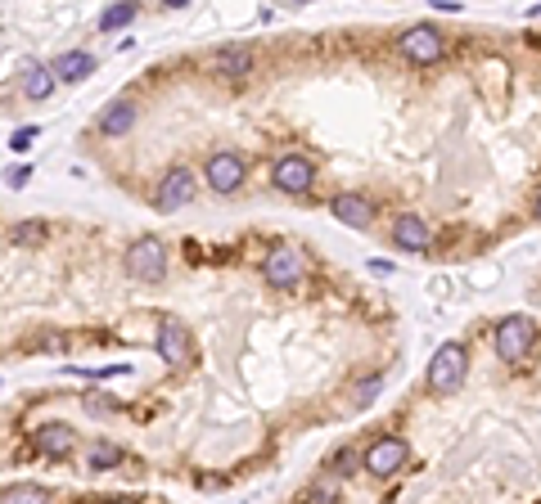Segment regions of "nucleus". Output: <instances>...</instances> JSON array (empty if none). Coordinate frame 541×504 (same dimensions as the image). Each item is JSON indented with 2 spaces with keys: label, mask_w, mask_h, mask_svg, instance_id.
<instances>
[{
  "label": "nucleus",
  "mask_w": 541,
  "mask_h": 504,
  "mask_svg": "<svg viewBox=\"0 0 541 504\" xmlns=\"http://www.w3.org/2000/svg\"><path fill=\"white\" fill-rule=\"evenodd\" d=\"M158 356L167 360V365H190V329L181 320L158 324Z\"/></svg>",
  "instance_id": "obj_8"
},
{
  "label": "nucleus",
  "mask_w": 541,
  "mask_h": 504,
  "mask_svg": "<svg viewBox=\"0 0 541 504\" xmlns=\"http://www.w3.org/2000/svg\"><path fill=\"white\" fill-rule=\"evenodd\" d=\"M397 50H401L406 59H411V63H438L447 45H442V32H438V28L420 23V28H406V32H401Z\"/></svg>",
  "instance_id": "obj_4"
},
{
  "label": "nucleus",
  "mask_w": 541,
  "mask_h": 504,
  "mask_svg": "<svg viewBox=\"0 0 541 504\" xmlns=\"http://www.w3.org/2000/svg\"><path fill=\"white\" fill-rule=\"evenodd\" d=\"M91 72H95V54L91 50H63L54 59V77H63V82H82V77H91Z\"/></svg>",
  "instance_id": "obj_13"
},
{
  "label": "nucleus",
  "mask_w": 541,
  "mask_h": 504,
  "mask_svg": "<svg viewBox=\"0 0 541 504\" xmlns=\"http://www.w3.org/2000/svg\"><path fill=\"white\" fill-rule=\"evenodd\" d=\"M203 172H208V185H213L217 194H235V189L244 185V158L230 154V149H217Z\"/></svg>",
  "instance_id": "obj_7"
},
{
  "label": "nucleus",
  "mask_w": 541,
  "mask_h": 504,
  "mask_svg": "<svg viewBox=\"0 0 541 504\" xmlns=\"http://www.w3.org/2000/svg\"><path fill=\"white\" fill-rule=\"evenodd\" d=\"M532 338H537V324L528 320V316H505L501 324H497V351H501V360H523L528 356V347H532Z\"/></svg>",
  "instance_id": "obj_3"
},
{
  "label": "nucleus",
  "mask_w": 541,
  "mask_h": 504,
  "mask_svg": "<svg viewBox=\"0 0 541 504\" xmlns=\"http://www.w3.org/2000/svg\"><path fill=\"white\" fill-rule=\"evenodd\" d=\"M194 198V172L190 167H172L163 176V189H158V212H176Z\"/></svg>",
  "instance_id": "obj_9"
},
{
  "label": "nucleus",
  "mask_w": 541,
  "mask_h": 504,
  "mask_svg": "<svg viewBox=\"0 0 541 504\" xmlns=\"http://www.w3.org/2000/svg\"><path fill=\"white\" fill-rule=\"evenodd\" d=\"M109 504H131V500H109Z\"/></svg>",
  "instance_id": "obj_26"
},
{
  "label": "nucleus",
  "mask_w": 541,
  "mask_h": 504,
  "mask_svg": "<svg viewBox=\"0 0 541 504\" xmlns=\"http://www.w3.org/2000/svg\"><path fill=\"white\" fill-rule=\"evenodd\" d=\"M0 504H54L45 486H10L5 495H0Z\"/></svg>",
  "instance_id": "obj_18"
},
{
  "label": "nucleus",
  "mask_w": 541,
  "mask_h": 504,
  "mask_svg": "<svg viewBox=\"0 0 541 504\" xmlns=\"http://www.w3.org/2000/svg\"><path fill=\"white\" fill-rule=\"evenodd\" d=\"M32 140H36V126H28V131H19V135H14V149H28V144H32Z\"/></svg>",
  "instance_id": "obj_24"
},
{
  "label": "nucleus",
  "mask_w": 541,
  "mask_h": 504,
  "mask_svg": "<svg viewBox=\"0 0 541 504\" xmlns=\"http://www.w3.org/2000/svg\"><path fill=\"white\" fill-rule=\"evenodd\" d=\"M131 126H135V104H131V100L104 104V113H100V131H104V135H126Z\"/></svg>",
  "instance_id": "obj_15"
},
{
  "label": "nucleus",
  "mask_w": 541,
  "mask_h": 504,
  "mask_svg": "<svg viewBox=\"0 0 541 504\" xmlns=\"http://www.w3.org/2000/svg\"><path fill=\"white\" fill-rule=\"evenodd\" d=\"M392 239H397V248H406V252H424V248H429V226L420 221L416 212H406V216H397V221H392Z\"/></svg>",
  "instance_id": "obj_12"
},
{
  "label": "nucleus",
  "mask_w": 541,
  "mask_h": 504,
  "mask_svg": "<svg viewBox=\"0 0 541 504\" xmlns=\"http://www.w3.org/2000/svg\"><path fill=\"white\" fill-rule=\"evenodd\" d=\"M464 370H469V351L460 342L438 347V356L429 360V392L433 396H451L464 383Z\"/></svg>",
  "instance_id": "obj_1"
},
{
  "label": "nucleus",
  "mask_w": 541,
  "mask_h": 504,
  "mask_svg": "<svg viewBox=\"0 0 541 504\" xmlns=\"http://www.w3.org/2000/svg\"><path fill=\"white\" fill-rule=\"evenodd\" d=\"M86 464H91L95 473H100V468H113V464H122V446H113V442H95Z\"/></svg>",
  "instance_id": "obj_19"
},
{
  "label": "nucleus",
  "mask_w": 541,
  "mask_h": 504,
  "mask_svg": "<svg viewBox=\"0 0 541 504\" xmlns=\"http://www.w3.org/2000/svg\"><path fill=\"white\" fill-rule=\"evenodd\" d=\"M311 163L303 154H285L276 167H270V185H276L280 194H307L311 189Z\"/></svg>",
  "instance_id": "obj_5"
},
{
  "label": "nucleus",
  "mask_w": 541,
  "mask_h": 504,
  "mask_svg": "<svg viewBox=\"0 0 541 504\" xmlns=\"http://www.w3.org/2000/svg\"><path fill=\"white\" fill-rule=\"evenodd\" d=\"M32 442H36L41 455H68V451H73V442H77V432L68 428V423H45Z\"/></svg>",
  "instance_id": "obj_14"
},
{
  "label": "nucleus",
  "mask_w": 541,
  "mask_h": 504,
  "mask_svg": "<svg viewBox=\"0 0 541 504\" xmlns=\"http://www.w3.org/2000/svg\"><path fill=\"white\" fill-rule=\"evenodd\" d=\"M537 221H541V194H537Z\"/></svg>",
  "instance_id": "obj_25"
},
{
  "label": "nucleus",
  "mask_w": 541,
  "mask_h": 504,
  "mask_svg": "<svg viewBox=\"0 0 541 504\" xmlns=\"http://www.w3.org/2000/svg\"><path fill=\"white\" fill-rule=\"evenodd\" d=\"M41 235H45V221H28V226H19V230H14V239H19V244H36Z\"/></svg>",
  "instance_id": "obj_22"
},
{
  "label": "nucleus",
  "mask_w": 541,
  "mask_h": 504,
  "mask_svg": "<svg viewBox=\"0 0 541 504\" xmlns=\"http://www.w3.org/2000/svg\"><path fill=\"white\" fill-rule=\"evenodd\" d=\"M50 91H54V68L32 63V68L23 72V95H28V100H45Z\"/></svg>",
  "instance_id": "obj_17"
},
{
  "label": "nucleus",
  "mask_w": 541,
  "mask_h": 504,
  "mask_svg": "<svg viewBox=\"0 0 541 504\" xmlns=\"http://www.w3.org/2000/svg\"><path fill=\"white\" fill-rule=\"evenodd\" d=\"M28 176H32L28 167H10V172H5V180H10L14 189H19V185H28Z\"/></svg>",
  "instance_id": "obj_23"
},
{
  "label": "nucleus",
  "mask_w": 541,
  "mask_h": 504,
  "mask_svg": "<svg viewBox=\"0 0 541 504\" xmlns=\"http://www.w3.org/2000/svg\"><path fill=\"white\" fill-rule=\"evenodd\" d=\"M352 468H357V451L343 446V451H334V455H329V473H343V477H348Z\"/></svg>",
  "instance_id": "obj_21"
},
{
  "label": "nucleus",
  "mask_w": 541,
  "mask_h": 504,
  "mask_svg": "<svg viewBox=\"0 0 541 504\" xmlns=\"http://www.w3.org/2000/svg\"><path fill=\"white\" fill-rule=\"evenodd\" d=\"M135 19V5H109L104 14H100V32H113V28H126Z\"/></svg>",
  "instance_id": "obj_20"
},
{
  "label": "nucleus",
  "mask_w": 541,
  "mask_h": 504,
  "mask_svg": "<svg viewBox=\"0 0 541 504\" xmlns=\"http://www.w3.org/2000/svg\"><path fill=\"white\" fill-rule=\"evenodd\" d=\"M248 63H253V54L244 45H226V50L213 54V72H222V77H244Z\"/></svg>",
  "instance_id": "obj_16"
},
{
  "label": "nucleus",
  "mask_w": 541,
  "mask_h": 504,
  "mask_svg": "<svg viewBox=\"0 0 541 504\" xmlns=\"http://www.w3.org/2000/svg\"><path fill=\"white\" fill-rule=\"evenodd\" d=\"M266 279L276 284V288H294L303 279V257L294 248H276L266 257Z\"/></svg>",
  "instance_id": "obj_10"
},
{
  "label": "nucleus",
  "mask_w": 541,
  "mask_h": 504,
  "mask_svg": "<svg viewBox=\"0 0 541 504\" xmlns=\"http://www.w3.org/2000/svg\"><path fill=\"white\" fill-rule=\"evenodd\" d=\"M406 455H411V446H406L401 437H379V442L361 455V464H366V473L388 477V473H397V468L406 464Z\"/></svg>",
  "instance_id": "obj_6"
},
{
  "label": "nucleus",
  "mask_w": 541,
  "mask_h": 504,
  "mask_svg": "<svg viewBox=\"0 0 541 504\" xmlns=\"http://www.w3.org/2000/svg\"><path fill=\"white\" fill-rule=\"evenodd\" d=\"M126 275L141 279V284H158L167 275V248H163V239H154V235L135 239L126 248Z\"/></svg>",
  "instance_id": "obj_2"
},
{
  "label": "nucleus",
  "mask_w": 541,
  "mask_h": 504,
  "mask_svg": "<svg viewBox=\"0 0 541 504\" xmlns=\"http://www.w3.org/2000/svg\"><path fill=\"white\" fill-rule=\"evenodd\" d=\"M329 207H334L338 221H348L352 230H366V226L375 221V207H370V198H361V194H338Z\"/></svg>",
  "instance_id": "obj_11"
}]
</instances>
